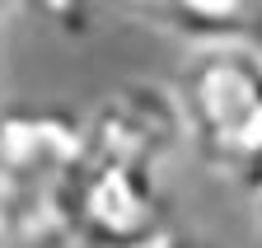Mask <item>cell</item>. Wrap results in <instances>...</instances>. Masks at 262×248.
Instances as JSON below:
<instances>
[{"instance_id":"5b68a950","label":"cell","mask_w":262,"mask_h":248,"mask_svg":"<svg viewBox=\"0 0 262 248\" xmlns=\"http://www.w3.org/2000/svg\"><path fill=\"white\" fill-rule=\"evenodd\" d=\"M248 197H253V230H257V239H262V183H257Z\"/></svg>"},{"instance_id":"8992f818","label":"cell","mask_w":262,"mask_h":248,"mask_svg":"<svg viewBox=\"0 0 262 248\" xmlns=\"http://www.w3.org/2000/svg\"><path fill=\"white\" fill-rule=\"evenodd\" d=\"M19 5H24V0H0V24H5V14H14Z\"/></svg>"},{"instance_id":"3957f363","label":"cell","mask_w":262,"mask_h":248,"mask_svg":"<svg viewBox=\"0 0 262 248\" xmlns=\"http://www.w3.org/2000/svg\"><path fill=\"white\" fill-rule=\"evenodd\" d=\"M150 19L187 42H262V0H155Z\"/></svg>"},{"instance_id":"6da1fadb","label":"cell","mask_w":262,"mask_h":248,"mask_svg":"<svg viewBox=\"0 0 262 248\" xmlns=\"http://www.w3.org/2000/svg\"><path fill=\"white\" fill-rule=\"evenodd\" d=\"M187 154L169 84L126 80L80 117V154L56 192V234L71 248H145L173 234L169 169Z\"/></svg>"},{"instance_id":"7a4b0ae2","label":"cell","mask_w":262,"mask_h":248,"mask_svg":"<svg viewBox=\"0 0 262 248\" xmlns=\"http://www.w3.org/2000/svg\"><path fill=\"white\" fill-rule=\"evenodd\" d=\"M169 89L187 154L253 192L262 183V42H187Z\"/></svg>"},{"instance_id":"ba28073f","label":"cell","mask_w":262,"mask_h":248,"mask_svg":"<svg viewBox=\"0 0 262 248\" xmlns=\"http://www.w3.org/2000/svg\"><path fill=\"white\" fill-rule=\"evenodd\" d=\"M0 66H5V38H0Z\"/></svg>"},{"instance_id":"277c9868","label":"cell","mask_w":262,"mask_h":248,"mask_svg":"<svg viewBox=\"0 0 262 248\" xmlns=\"http://www.w3.org/2000/svg\"><path fill=\"white\" fill-rule=\"evenodd\" d=\"M24 5H33V10H42L52 24H61V28H84L98 10L108 5V0H24Z\"/></svg>"},{"instance_id":"52a82bcc","label":"cell","mask_w":262,"mask_h":248,"mask_svg":"<svg viewBox=\"0 0 262 248\" xmlns=\"http://www.w3.org/2000/svg\"><path fill=\"white\" fill-rule=\"evenodd\" d=\"M145 248H178V239H173V234H164V239H155V243H145Z\"/></svg>"}]
</instances>
